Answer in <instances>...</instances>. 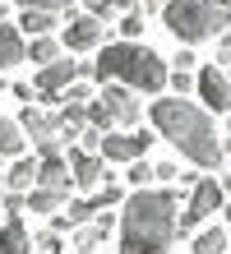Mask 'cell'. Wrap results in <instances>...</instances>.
I'll list each match as a JSON object with an SVG mask.
<instances>
[{
    "mask_svg": "<svg viewBox=\"0 0 231 254\" xmlns=\"http://www.w3.org/2000/svg\"><path fill=\"white\" fill-rule=\"evenodd\" d=\"M153 129H157V139H166L176 148L185 162H194V167H222V134L213 129V116L204 107H194L190 97H157L153 102Z\"/></svg>",
    "mask_w": 231,
    "mask_h": 254,
    "instance_id": "6da1fadb",
    "label": "cell"
},
{
    "mask_svg": "<svg viewBox=\"0 0 231 254\" xmlns=\"http://www.w3.org/2000/svg\"><path fill=\"white\" fill-rule=\"evenodd\" d=\"M176 194L134 190L120 208V254H171L176 245Z\"/></svg>",
    "mask_w": 231,
    "mask_h": 254,
    "instance_id": "7a4b0ae2",
    "label": "cell"
},
{
    "mask_svg": "<svg viewBox=\"0 0 231 254\" xmlns=\"http://www.w3.org/2000/svg\"><path fill=\"white\" fill-rule=\"evenodd\" d=\"M92 74L111 79V83H125L134 93H162L171 83L166 61L153 47H144V42H111V47H102V56L92 61Z\"/></svg>",
    "mask_w": 231,
    "mask_h": 254,
    "instance_id": "3957f363",
    "label": "cell"
},
{
    "mask_svg": "<svg viewBox=\"0 0 231 254\" xmlns=\"http://www.w3.org/2000/svg\"><path fill=\"white\" fill-rule=\"evenodd\" d=\"M162 23L185 47L213 42V37L231 33V0H171V5L162 9Z\"/></svg>",
    "mask_w": 231,
    "mask_h": 254,
    "instance_id": "277c9868",
    "label": "cell"
},
{
    "mask_svg": "<svg viewBox=\"0 0 231 254\" xmlns=\"http://www.w3.org/2000/svg\"><path fill=\"white\" fill-rule=\"evenodd\" d=\"M218 208H227V190H222V181H213V176H204L194 190H190V203H185V213H180V227H176V236H190V231H199L204 222L218 213Z\"/></svg>",
    "mask_w": 231,
    "mask_h": 254,
    "instance_id": "5b68a950",
    "label": "cell"
},
{
    "mask_svg": "<svg viewBox=\"0 0 231 254\" xmlns=\"http://www.w3.org/2000/svg\"><path fill=\"white\" fill-rule=\"evenodd\" d=\"M19 125L28 134V143L37 148V157H56L60 153V143H65V125H60V116L42 111V107H23Z\"/></svg>",
    "mask_w": 231,
    "mask_h": 254,
    "instance_id": "8992f818",
    "label": "cell"
},
{
    "mask_svg": "<svg viewBox=\"0 0 231 254\" xmlns=\"http://www.w3.org/2000/svg\"><path fill=\"white\" fill-rule=\"evenodd\" d=\"M157 134L148 129H130V134H106L102 139V162H116V167H130V162H144V153L153 148Z\"/></svg>",
    "mask_w": 231,
    "mask_h": 254,
    "instance_id": "52a82bcc",
    "label": "cell"
},
{
    "mask_svg": "<svg viewBox=\"0 0 231 254\" xmlns=\"http://www.w3.org/2000/svg\"><path fill=\"white\" fill-rule=\"evenodd\" d=\"M92 74V65L88 61H56V65H46V69H37V79H33V88L42 97H60L70 83H79V79H88Z\"/></svg>",
    "mask_w": 231,
    "mask_h": 254,
    "instance_id": "ba28073f",
    "label": "cell"
},
{
    "mask_svg": "<svg viewBox=\"0 0 231 254\" xmlns=\"http://www.w3.org/2000/svg\"><path fill=\"white\" fill-rule=\"evenodd\" d=\"M199 102H204V111L213 116H231V79H227V69L218 65H204L199 69Z\"/></svg>",
    "mask_w": 231,
    "mask_h": 254,
    "instance_id": "9c48e42d",
    "label": "cell"
},
{
    "mask_svg": "<svg viewBox=\"0 0 231 254\" xmlns=\"http://www.w3.org/2000/svg\"><path fill=\"white\" fill-rule=\"evenodd\" d=\"M102 28L106 23L97 19V14H70L60 42H65V51H97L102 47Z\"/></svg>",
    "mask_w": 231,
    "mask_h": 254,
    "instance_id": "30bf717a",
    "label": "cell"
},
{
    "mask_svg": "<svg viewBox=\"0 0 231 254\" xmlns=\"http://www.w3.org/2000/svg\"><path fill=\"white\" fill-rule=\"evenodd\" d=\"M70 171H74V190H97L106 181H116V171H106L102 153H83V148L70 153Z\"/></svg>",
    "mask_w": 231,
    "mask_h": 254,
    "instance_id": "8fae6325",
    "label": "cell"
},
{
    "mask_svg": "<svg viewBox=\"0 0 231 254\" xmlns=\"http://www.w3.org/2000/svg\"><path fill=\"white\" fill-rule=\"evenodd\" d=\"M102 107L111 111V121H116L120 129H134V125H139V93H134V88L106 83V88H102Z\"/></svg>",
    "mask_w": 231,
    "mask_h": 254,
    "instance_id": "7c38bea8",
    "label": "cell"
},
{
    "mask_svg": "<svg viewBox=\"0 0 231 254\" xmlns=\"http://www.w3.org/2000/svg\"><path fill=\"white\" fill-rule=\"evenodd\" d=\"M37 190H51V194H74V171H70V157H42V171H37Z\"/></svg>",
    "mask_w": 231,
    "mask_h": 254,
    "instance_id": "4fadbf2b",
    "label": "cell"
},
{
    "mask_svg": "<svg viewBox=\"0 0 231 254\" xmlns=\"http://www.w3.org/2000/svg\"><path fill=\"white\" fill-rule=\"evenodd\" d=\"M111 231H116V217H111V213H97L92 222H83V227L74 231V250H79V254H97Z\"/></svg>",
    "mask_w": 231,
    "mask_h": 254,
    "instance_id": "5bb4252c",
    "label": "cell"
},
{
    "mask_svg": "<svg viewBox=\"0 0 231 254\" xmlns=\"http://www.w3.org/2000/svg\"><path fill=\"white\" fill-rule=\"evenodd\" d=\"M37 171H42V157H14V167L5 171L9 194H33L37 190Z\"/></svg>",
    "mask_w": 231,
    "mask_h": 254,
    "instance_id": "9a60e30c",
    "label": "cell"
},
{
    "mask_svg": "<svg viewBox=\"0 0 231 254\" xmlns=\"http://www.w3.org/2000/svg\"><path fill=\"white\" fill-rule=\"evenodd\" d=\"M19 61H28V42L19 33V23H5V19H0V69H14Z\"/></svg>",
    "mask_w": 231,
    "mask_h": 254,
    "instance_id": "2e32d148",
    "label": "cell"
},
{
    "mask_svg": "<svg viewBox=\"0 0 231 254\" xmlns=\"http://www.w3.org/2000/svg\"><path fill=\"white\" fill-rule=\"evenodd\" d=\"M0 254H33V236H28L23 217H5V227H0Z\"/></svg>",
    "mask_w": 231,
    "mask_h": 254,
    "instance_id": "e0dca14e",
    "label": "cell"
},
{
    "mask_svg": "<svg viewBox=\"0 0 231 254\" xmlns=\"http://www.w3.org/2000/svg\"><path fill=\"white\" fill-rule=\"evenodd\" d=\"M28 148V134L19 121H9V116H0V157H23Z\"/></svg>",
    "mask_w": 231,
    "mask_h": 254,
    "instance_id": "ac0fdd59",
    "label": "cell"
},
{
    "mask_svg": "<svg viewBox=\"0 0 231 254\" xmlns=\"http://www.w3.org/2000/svg\"><path fill=\"white\" fill-rule=\"evenodd\" d=\"M56 23H60V14H42V9H23L19 14V33H28V37H51Z\"/></svg>",
    "mask_w": 231,
    "mask_h": 254,
    "instance_id": "d6986e66",
    "label": "cell"
},
{
    "mask_svg": "<svg viewBox=\"0 0 231 254\" xmlns=\"http://www.w3.org/2000/svg\"><path fill=\"white\" fill-rule=\"evenodd\" d=\"M227 245H231V231L227 227H204V231L194 236V250L190 254H222Z\"/></svg>",
    "mask_w": 231,
    "mask_h": 254,
    "instance_id": "ffe728a7",
    "label": "cell"
},
{
    "mask_svg": "<svg viewBox=\"0 0 231 254\" xmlns=\"http://www.w3.org/2000/svg\"><path fill=\"white\" fill-rule=\"evenodd\" d=\"M28 61H33L37 69L56 65V61H60V42H56V37H33V42H28Z\"/></svg>",
    "mask_w": 231,
    "mask_h": 254,
    "instance_id": "44dd1931",
    "label": "cell"
},
{
    "mask_svg": "<svg viewBox=\"0 0 231 254\" xmlns=\"http://www.w3.org/2000/svg\"><path fill=\"white\" fill-rule=\"evenodd\" d=\"M60 208H65V194H51V190H33V194H28V213H46V217H56Z\"/></svg>",
    "mask_w": 231,
    "mask_h": 254,
    "instance_id": "7402d4cb",
    "label": "cell"
},
{
    "mask_svg": "<svg viewBox=\"0 0 231 254\" xmlns=\"http://www.w3.org/2000/svg\"><path fill=\"white\" fill-rule=\"evenodd\" d=\"M88 129H102V134H111V129H116L111 111L102 107V97H92V107H88Z\"/></svg>",
    "mask_w": 231,
    "mask_h": 254,
    "instance_id": "603a6c76",
    "label": "cell"
},
{
    "mask_svg": "<svg viewBox=\"0 0 231 254\" xmlns=\"http://www.w3.org/2000/svg\"><path fill=\"white\" fill-rule=\"evenodd\" d=\"M157 181V167H148V162H130V185L134 190H153Z\"/></svg>",
    "mask_w": 231,
    "mask_h": 254,
    "instance_id": "cb8c5ba5",
    "label": "cell"
},
{
    "mask_svg": "<svg viewBox=\"0 0 231 254\" xmlns=\"http://www.w3.org/2000/svg\"><path fill=\"white\" fill-rule=\"evenodd\" d=\"M33 254H65V245H60V236L46 227V231H37V236H33Z\"/></svg>",
    "mask_w": 231,
    "mask_h": 254,
    "instance_id": "d4e9b609",
    "label": "cell"
},
{
    "mask_svg": "<svg viewBox=\"0 0 231 254\" xmlns=\"http://www.w3.org/2000/svg\"><path fill=\"white\" fill-rule=\"evenodd\" d=\"M23 9H42V14H74V0H23Z\"/></svg>",
    "mask_w": 231,
    "mask_h": 254,
    "instance_id": "484cf974",
    "label": "cell"
},
{
    "mask_svg": "<svg viewBox=\"0 0 231 254\" xmlns=\"http://www.w3.org/2000/svg\"><path fill=\"white\" fill-rule=\"evenodd\" d=\"M125 199H130V194H125V190H120L116 181H106V185H102V194H97V208H102V213H106V208H120V203H125Z\"/></svg>",
    "mask_w": 231,
    "mask_h": 254,
    "instance_id": "4316f807",
    "label": "cell"
},
{
    "mask_svg": "<svg viewBox=\"0 0 231 254\" xmlns=\"http://www.w3.org/2000/svg\"><path fill=\"white\" fill-rule=\"evenodd\" d=\"M194 88H199V74H171V97H190L194 93Z\"/></svg>",
    "mask_w": 231,
    "mask_h": 254,
    "instance_id": "83f0119b",
    "label": "cell"
},
{
    "mask_svg": "<svg viewBox=\"0 0 231 254\" xmlns=\"http://www.w3.org/2000/svg\"><path fill=\"white\" fill-rule=\"evenodd\" d=\"M5 217H23V208H28V194H5Z\"/></svg>",
    "mask_w": 231,
    "mask_h": 254,
    "instance_id": "f1b7e54d",
    "label": "cell"
},
{
    "mask_svg": "<svg viewBox=\"0 0 231 254\" xmlns=\"http://www.w3.org/2000/svg\"><path fill=\"white\" fill-rule=\"evenodd\" d=\"M139 28H144V23H139V9L120 14V33H125V42H139Z\"/></svg>",
    "mask_w": 231,
    "mask_h": 254,
    "instance_id": "f546056e",
    "label": "cell"
},
{
    "mask_svg": "<svg viewBox=\"0 0 231 254\" xmlns=\"http://www.w3.org/2000/svg\"><path fill=\"white\" fill-rule=\"evenodd\" d=\"M194 65H199V56H194V51H176V69H180V74H199Z\"/></svg>",
    "mask_w": 231,
    "mask_h": 254,
    "instance_id": "4dcf8cb0",
    "label": "cell"
},
{
    "mask_svg": "<svg viewBox=\"0 0 231 254\" xmlns=\"http://www.w3.org/2000/svg\"><path fill=\"white\" fill-rule=\"evenodd\" d=\"M157 181H162V185H171V181H180V171H176V162H157Z\"/></svg>",
    "mask_w": 231,
    "mask_h": 254,
    "instance_id": "1f68e13d",
    "label": "cell"
},
{
    "mask_svg": "<svg viewBox=\"0 0 231 254\" xmlns=\"http://www.w3.org/2000/svg\"><path fill=\"white\" fill-rule=\"evenodd\" d=\"M106 9H111V14H116V9H120V14H134L139 0H106Z\"/></svg>",
    "mask_w": 231,
    "mask_h": 254,
    "instance_id": "d6a6232c",
    "label": "cell"
},
{
    "mask_svg": "<svg viewBox=\"0 0 231 254\" xmlns=\"http://www.w3.org/2000/svg\"><path fill=\"white\" fill-rule=\"evenodd\" d=\"M218 56H222V61H231V33L218 37Z\"/></svg>",
    "mask_w": 231,
    "mask_h": 254,
    "instance_id": "836d02e7",
    "label": "cell"
},
{
    "mask_svg": "<svg viewBox=\"0 0 231 254\" xmlns=\"http://www.w3.org/2000/svg\"><path fill=\"white\" fill-rule=\"evenodd\" d=\"M222 153H231V121H227V129H222Z\"/></svg>",
    "mask_w": 231,
    "mask_h": 254,
    "instance_id": "e575fe53",
    "label": "cell"
},
{
    "mask_svg": "<svg viewBox=\"0 0 231 254\" xmlns=\"http://www.w3.org/2000/svg\"><path fill=\"white\" fill-rule=\"evenodd\" d=\"M222 190H227V199H231V167L222 171Z\"/></svg>",
    "mask_w": 231,
    "mask_h": 254,
    "instance_id": "d590c367",
    "label": "cell"
},
{
    "mask_svg": "<svg viewBox=\"0 0 231 254\" xmlns=\"http://www.w3.org/2000/svg\"><path fill=\"white\" fill-rule=\"evenodd\" d=\"M144 5H153V9H166V5H171V0H144Z\"/></svg>",
    "mask_w": 231,
    "mask_h": 254,
    "instance_id": "8d00e7d4",
    "label": "cell"
},
{
    "mask_svg": "<svg viewBox=\"0 0 231 254\" xmlns=\"http://www.w3.org/2000/svg\"><path fill=\"white\" fill-rule=\"evenodd\" d=\"M5 9H9V0H0V19H5Z\"/></svg>",
    "mask_w": 231,
    "mask_h": 254,
    "instance_id": "74e56055",
    "label": "cell"
},
{
    "mask_svg": "<svg viewBox=\"0 0 231 254\" xmlns=\"http://www.w3.org/2000/svg\"><path fill=\"white\" fill-rule=\"evenodd\" d=\"M227 231H231V222H227Z\"/></svg>",
    "mask_w": 231,
    "mask_h": 254,
    "instance_id": "f35d334b",
    "label": "cell"
},
{
    "mask_svg": "<svg viewBox=\"0 0 231 254\" xmlns=\"http://www.w3.org/2000/svg\"><path fill=\"white\" fill-rule=\"evenodd\" d=\"M227 79H231V69H227Z\"/></svg>",
    "mask_w": 231,
    "mask_h": 254,
    "instance_id": "ab89813d",
    "label": "cell"
},
{
    "mask_svg": "<svg viewBox=\"0 0 231 254\" xmlns=\"http://www.w3.org/2000/svg\"><path fill=\"white\" fill-rule=\"evenodd\" d=\"M0 227H5V222H0Z\"/></svg>",
    "mask_w": 231,
    "mask_h": 254,
    "instance_id": "60d3db41",
    "label": "cell"
}]
</instances>
